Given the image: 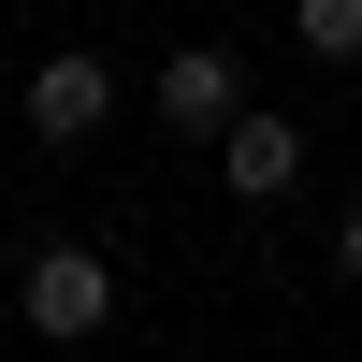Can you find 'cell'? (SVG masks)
<instances>
[{
  "label": "cell",
  "instance_id": "obj_1",
  "mask_svg": "<svg viewBox=\"0 0 362 362\" xmlns=\"http://www.w3.org/2000/svg\"><path fill=\"white\" fill-rule=\"evenodd\" d=\"M15 319H29L44 348H87V334L116 319V261H102V247H44V261L15 276Z\"/></svg>",
  "mask_w": 362,
  "mask_h": 362
},
{
  "label": "cell",
  "instance_id": "obj_2",
  "mask_svg": "<svg viewBox=\"0 0 362 362\" xmlns=\"http://www.w3.org/2000/svg\"><path fill=\"white\" fill-rule=\"evenodd\" d=\"M218 189H232V203H290V189H305V131H290L276 102H232V131H218Z\"/></svg>",
  "mask_w": 362,
  "mask_h": 362
},
{
  "label": "cell",
  "instance_id": "obj_3",
  "mask_svg": "<svg viewBox=\"0 0 362 362\" xmlns=\"http://www.w3.org/2000/svg\"><path fill=\"white\" fill-rule=\"evenodd\" d=\"M232 102H247V73H232L218 44H174V58H160V87H145V116H160V131H189V145H218V131H232Z\"/></svg>",
  "mask_w": 362,
  "mask_h": 362
},
{
  "label": "cell",
  "instance_id": "obj_4",
  "mask_svg": "<svg viewBox=\"0 0 362 362\" xmlns=\"http://www.w3.org/2000/svg\"><path fill=\"white\" fill-rule=\"evenodd\" d=\"M102 116H116V73H102L87 44H58L44 73H29V145H87Z\"/></svg>",
  "mask_w": 362,
  "mask_h": 362
},
{
  "label": "cell",
  "instance_id": "obj_5",
  "mask_svg": "<svg viewBox=\"0 0 362 362\" xmlns=\"http://www.w3.org/2000/svg\"><path fill=\"white\" fill-rule=\"evenodd\" d=\"M290 44L334 58V73H362V0H290Z\"/></svg>",
  "mask_w": 362,
  "mask_h": 362
},
{
  "label": "cell",
  "instance_id": "obj_6",
  "mask_svg": "<svg viewBox=\"0 0 362 362\" xmlns=\"http://www.w3.org/2000/svg\"><path fill=\"white\" fill-rule=\"evenodd\" d=\"M334 276L362 290V203H348V218H334Z\"/></svg>",
  "mask_w": 362,
  "mask_h": 362
}]
</instances>
